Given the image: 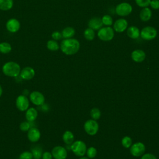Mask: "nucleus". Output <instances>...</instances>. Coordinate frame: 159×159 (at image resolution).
Returning a JSON list of instances; mask_svg holds the SVG:
<instances>
[{"label":"nucleus","mask_w":159,"mask_h":159,"mask_svg":"<svg viewBox=\"0 0 159 159\" xmlns=\"http://www.w3.org/2000/svg\"><path fill=\"white\" fill-rule=\"evenodd\" d=\"M80 44L79 41L73 38L65 39L61 41L60 46L61 52L67 55L76 53L80 50Z\"/></svg>","instance_id":"nucleus-1"},{"label":"nucleus","mask_w":159,"mask_h":159,"mask_svg":"<svg viewBox=\"0 0 159 159\" xmlns=\"http://www.w3.org/2000/svg\"><path fill=\"white\" fill-rule=\"evenodd\" d=\"M20 65L14 61L6 62L2 68V73L9 77H17L20 75Z\"/></svg>","instance_id":"nucleus-2"},{"label":"nucleus","mask_w":159,"mask_h":159,"mask_svg":"<svg viewBox=\"0 0 159 159\" xmlns=\"http://www.w3.org/2000/svg\"><path fill=\"white\" fill-rule=\"evenodd\" d=\"M98 36L99 39L102 41H111L114 36V32L113 29L111 27L106 26L98 30Z\"/></svg>","instance_id":"nucleus-3"},{"label":"nucleus","mask_w":159,"mask_h":159,"mask_svg":"<svg viewBox=\"0 0 159 159\" xmlns=\"http://www.w3.org/2000/svg\"><path fill=\"white\" fill-rule=\"evenodd\" d=\"M72 152L78 157H83L86 152L87 148L85 143L81 140L73 142L70 146Z\"/></svg>","instance_id":"nucleus-4"},{"label":"nucleus","mask_w":159,"mask_h":159,"mask_svg":"<svg viewBox=\"0 0 159 159\" xmlns=\"http://www.w3.org/2000/svg\"><path fill=\"white\" fill-rule=\"evenodd\" d=\"M142 39L145 40H151L154 39L157 35V30L151 26H147L142 29L140 34Z\"/></svg>","instance_id":"nucleus-5"},{"label":"nucleus","mask_w":159,"mask_h":159,"mask_svg":"<svg viewBox=\"0 0 159 159\" xmlns=\"http://www.w3.org/2000/svg\"><path fill=\"white\" fill-rule=\"evenodd\" d=\"M116 12L120 16H129L132 11V6L128 2H121L117 5Z\"/></svg>","instance_id":"nucleus-6"},{"label":"nucleus","mask_w":159,"mask_h":159,"mask_svg":"<svg viewBox=\"0 0 159 159\" xmlns=\"http://www.w3.org/2000/svg\"><path fill=\"white\" fill-rule=\"evenodd\" d=\"M84 129L88 134L90 135H94L96 134L98 131L99 125L95 120L89 119L85 122L84 124Z\"/></svg>","instance_id":"nucleus-7"},{"label":"nucleus","mask_w":159,"mask_h":159,"mask_svg":"<svg viewBox=\"0 0 159 159\" xmlns=\"http://www.w3.org/2000/svg\"><path fill=\"white\" fill-rule=\"evenodd\" d=\"M29 99L35 106H42L45 103V96L42 93L38 91L31 92L29 95Z\"/></svg>","instance_id":"nucleus-8"},{"label":"nucleus","mask_w":159,"mask_h":159,"mask_svg":"<svg viewBox=\"0 0 159 159\" xmlns=\"http://www.w3.org/2000/svg\"><path fill=\"white\" fill-rule=\"evenodd\" d=\"M16 106L19 111H25L29 107V100L25 95H19L16 98Z\"/></svg>","instance_id":"nucleus-9"},{"label":"nucleus","mask_w":159,"mask_h":159,"mask_svg":"<svg viewBox=\"0 0 159 159\" xmlns=\"http://www.w3.org/2000/svg\"><path fill=\"white\" fill-rule=\"evenodd\" d=\"M130 153L134 157H140L145 152V146L142 142H137L132 145L130 147Z\"/></svg>","instance_id":"nucleus-10"},{"label":"nucleus","mask_w":159,"mask_h":159,"mask_svg":"<svg viewBox=\"0 0 159 159\" xmlns=\"http://www.w3.org/2000/svg\"><path fill=\"white\" fill-rule=\"evenodd\" d=\"M51 153L55 159H66L67 157V151L62 146H55L52 150Z\"/></svg>","instance_id":"nucleus-11"},{"label":"nucleus","mask_w":159,"mask_h":159,"mask_svg":"<svg viewBox=\"0 0 159 159\" xmlns=\"http://www.w3.org/2000/svg\"><path fill=\"white\" fill-rule=\"evenodd\" d=\"M41 134L39 129L35 127H30L27 131L28 140L31 142H37L40 139Z\"/></svg>","instance_id":"nucleus-12"},{"label":"nucleus","mask_w":159,"mask_h":159,"mask_svg":"<svg viewBox=\"0 0 159 159\" xmlns=\"http://www.w3.org/2000/svg\"><path fill=\"white\" fill-rule=\"evenodd\" d=\"M6 27L9 32L11 33H15L20 29V24L17 19L12 18L7 21Z\"/></svg>","instance_id":"nucleus-13"},{"label":"nucleus","mask_w":159,"mask_h":159,"mask_svg":"<svg viewBox=\"0 0 159 159\" xmlns=\"http://www.w3.org/2000/svg\"><path fill=\"white\" fill-rule=\"evenodd\" d=\"M35 70L30 66H26L20 70V77L22 80H30L32 79L35 76Z\"/></svg>","instance_id":"nucleus-14"},{"label":"nucleus","mask_w":159,"mask_h":159,"mask_svg":"<svg viewBox=\"0 0 159 159\" xmlns=\"http://www.w3.org/2000/svg\"><path fill=\"white\" fill-rule=\"evenodd\" d=\"M128 22L125 19H119L117 20L113 25L114 30L119 33L124 32L127 27Z\"/></svg>","instance_id":"nucleus-15"},{"label":"nucleus","mask_w":159,"mask_h":159,"mask_svg":"<svg viewBox=\"0 0 159 159\" xmlns=\"http://www.w3.org/2000/svg\"><path fill=\"white\" fill-rule=\"evenodd\" d=\"M103 25L102 19L100 17H93L88 22V27L89 28L92 29L94 30L100 29Z\"/></svg>","instance_id":"nucleus-16"},{"label":"nucleus","mask_w":159,"mask_h":159,"mask_svg":"<svg viewBox=\"0 0 159 159\" xmlns=\"http://www.w3.org/2000/svg\"><path fill=\"white\" fill-rule=\"evenodd\" d=\"M146 57L145 53L142 50H135L131 53L132 59L137 63H140L143 61Z\"/></svg>","instance_id":"nucleus-17"},{"label":"nucleus","mask_w":159,"mask_h":159,"mask_svg":"<svg viewBox=\"0 0 159 159\" xmlns=\"http://www.w3.org/2000/svg\"><path fill=\"white\" fill-rule=\"evenodd\" d=\"M25 111V119L27 121L29 122L35 121L38 116L37 111L34 107H29Z\"/></svg>","instance_id":"nucleus-18"},{"label":"nucleus","mask_w":159,"mask_h":159,"mask_svg":"<svg viewBox=\"0 0 159 159\" xmlns=\"http://www.w3.org/2000/svg\"><path fill=\"white\" fill-rule=\"evenodd\" d=\"M140 30L136 26H130L127 30V34L129 37L132 39H137L140 36Z\"/></svg>","instance_id":"nucleus-19"},{"label":"nucleus","mask_w":159,"mask_h":159,"mask_svg":"<svg viewBox=\"0 0 159 159\" xmlns=\"http://www.w3.org/2000/svg\"><path fill=\"white\" fill-rule=\"evenodd\" d=\"M152 17V11L148 7H143L140 12V19L144 22L148 21Z\"/></svg>","instance_id":"nucleus-20"},{"label":"nucleus","mask_w":159,"mask_h":159,"mask_svg":"<svg viewBox=\"0 0 159 159\" xmlns=\"http://www.w3.org/2000/svg\"><path fill=\"white\" fill-rule=\"evenodd\" d=\"M75 34V30L71 27H65L61 32L62 37L64 39H70L72 38Z\"/></svg>","instance_id":"nucleus-21"},{"label":"nucleus","mask_w":159,"mask_h":159,"mask_svg":"<svg viewBox=\"0 0 159 159\" xmlns=\"http://www.w3.org/2000/svg\"><path fill=\"white\" fill-rule=\"evenodd\" d=\"M62 139H63V142L66 144L70 145L74 141V135L71 131L66 130L64 132V134L63 135V137H62Z\"/></svg>","instance_id":"nucleus-22"},{"label":"nucleus","mask_w":159,"mask_h":159,"mask_svg":"<svg viewBox=\"0 0 159 159\" xmlns=\"http://www.w3.org/2000/svg\"><path fill=\"white\" fill-rule=\"evenodd\" d=\"M13 6V0H0V10L8 11Z\"/></svg>","instance_id":"nucleus-23"},{"label":"nucleus","mask_w":159,"mask_h":159,"mask_svg":"<svg viewBox=\"0 0 159 159\" xmlns=\"http://www.w3.org/2000/svg\"><path fill=\"white\" fill-rule=\"evenodd\" d=\"M47 47L50 51H57L59 49L60 46L56 40H49L47 43Z\"/></svg>","instance_id":"nucleus-24"},{"label":"nucleus","mask_w":159,"mask_h":159,"mask_svg":"<svg viewBox=\"0 0 159 159\" xmlns=\"http://www.w3.org/2000/svg\"><path fill=\"white\" fill-rule=\"evenodd\" d=\"M31 153L33 156V158L40 159L42 156V149L39 147H34L32 148Z\"/></svg>","instance_id":"nucleus-25"},{"label":"nucleus","mask_w":159,"mask_h":159,"mask_svg":"<svg viewBox=\"0 0 159 159\" xmlns=\"http://www.w3.org/2000/svg\"><path fill=\"white\" fill-rule=\"evenodd\" d=\"M12 50L11 45L7 42L0 43V52L4 54L9 53Z\"/></svg>","instance_id":"nucleus-26"},{"label":"nucleus","mask_w":159,"mask_h":159,"mask_svg":"<svg viewBox=\"0 0 159 159\" xmlns=\"http://www.w3.org/2000/svg\"><path fill=\"white\" fill-rule=\"evenodd\" d=\"M84 37L86 40L89 41L93 40L95 37L94 30L91 28L86 29L84 31Z\"/></svg>","instance_id":"nucleus-27"},{"label":"nucleus","mask_w":159,"mask_h":159,"mask_svg":"<svg viewBox=\"0 0 159 159\" xmlns=\"http://www.w3.org/2000/svg\"><path fill=\"white\" fill-rule=\"evenodd\" d=\"M90 115H91V117H92V119L93 120H98L101 117V111L98 108H93L91 110V112H90Z\"/></svg>","instance_id":"nucleus-28"},{"label":"nucleus","mask_w":159,"mask_h":159,"mask_svg":"<svg viewBox=\"0 0 159 159\" xmlns=\"http://www.w3.org/2000/svg\"><path fill=\"white\" fill-rule=\"evenodd\" d=\"M101 19H102V22L103 25H104L106 26L111 27V25L112 24V22H113L112 18L109 15H104V16H103Z\"/></svg>","instance_id":"nucleus-29"},{"label":"nucleus","mask_w":159,"mask_h":159,"mask_svg":"<svg viewBox=\"0 0 159 159\" xmlns=\"http://www.w3.org/2000/svg\"><path fill=\"white\" fill-rule=\"evenodd\" d=\"M132 139L129 137V136H125L122 138V145L125 147V148H130V146L132 145Z\"/></svg>","instance_id":"nucleus-30"},{"label":"nucleus","mask_w":159,"mask_h":159,"mask_svg":"<svg viewBox=\"0 0 159 159\" xmlns=\"http://www.w3.org/2000/svg\"><path fill=\"white\" fill-rule=\"evenodd\" d=\"M86 153L88 158H93L97 155V150L96 149V148H94L93 147H90L89 148H88L87 149Z\"/></svg>","instance_id":"nucleus-31"},{"label":"nucleus","mask_w":159,"mask_h":159,"mask_svg":"<svg viewBox=\"0 0 159 159\" xmlns=\"http://www.w3.org/2000/svg\"><path fill=\"white\" fill-rule=\"evenodd\" d=\"M30 122H28V121H23L19 125V129H20V130L23 131V132H27L29 129L31 127L30 125Z\"/></svg>","instance_id":"nucleus-32"},{"label":"nucleus","mask_w":159,"mask_h":159,"mask_svg":"<svg viewBox=\"0 0 159 159\" xmlns=\"http://www.w3.org/2000/svg\"><path fill=\"white\" fill-rule=\"evenodd\" d=\"M19 159H33V156L31 152L25 151L22 152L19 157Z\"/></svg>","instance_id":"nucleus-33"},{"label":"nucleus","mask_w":159,"mask_h":159,"mask_svg":"<svg viewBox=\"0 0 159 159\" xmlns=\"http://www.w3.org/2000/svg\"><path fill=\"white\" fill-rule=\"evenodd\" d=\"M137 5L141 7H146L150 5L151 0H135Z\"/></svg>","instance_id":"nucleus-34"},{"label":"nucleus","mask_w":159,"mask_h":159,"mask_svg":"<svg viewBox=\"0 0 159 159\" xmlns=\"http://www.w3.org/2000/svg\"><path fill=\"white\" fill-rule=\"evenodd\" d=\"M52 37L53 39V40H58L60 39H61L62 38V35L61 33L58 32V31H55L52 33Z\"/></svg>","instance_id":"nucleus-35"},{"label":"nucleus","mask_w":159,"mask_h":159,"mask_svg":"<svg viewBox=\"0 0 159 159\" xmlns=\"http://www.w3.org/2000/svg\"><path fill=\"white\" fill-rule=\"evenodd\" d=\"M150 6L153 9H159V0H151Z\"/></svg>","instance_id":"nucleus-36"},{"label":"nucleus","mask_w":159,"mask_h":159,"mask_svg":"<svg viewBox=\"0 0 159 159\" xmlns=\"http://www.w3.org/2000/svg\"><path fill=\"white\" fill-rule=\"evenodd\" d=\"M53 157L52 155V153L49 152H45L42 153V159H52Z\"/></svg>","instance_id":"nucleus-37"},{"label":"nucleus","mask_w":159,"mask_h":159,"mask_svg":"<svg viewBox=\"0 0 159 159\" xmlns=\"http://www.w3.org/2000/svg\"><path fill=\"white\" fill-rule=\"evenodd\" d=\"M141 159H157V158L152 153H146L142 155Z\"/></svg>","instance_id":"nucleus-38"},{"label":"nucleus","mask_w":159,"mask_h":159,"mask_svg":"<svg viewBox=\"0 0 159 159\" xmlns=\"http://www.w3.org/2000/svg\"><path fill=\"white\" fill-rule=\"evenodd\" d=\"M2 87H1V86L0 85V97L1 96V95H2Z\"/></svg>","instance_id":"nucleus-39"},{"label":"nucleus","mask_w":159,"mask_h":159,"mask_svg":"<svg viewBox=\"0 0 159 159\" xmlns=\"http://www.w3.org/2000/svg\"><path fill=\"white\" fill-rule=\"evenodd\" d=\"M80 159H89V158H87V157H81Z\"/></svg>","instance_id":"nucleus-40"},{"label":"nucleus","mask_w":159,"mask_h":159,"mask_svg":"<svg viewBox=\"0 0 159 159\" xmlns=\"http://www.w3.org/2000/svg\"><path fill=\"white\" fill-rule=\"evenodd\" d=\"M33 159H35V158H33Z\"/></svg>","instance_id":"nucleus-41"}]
</instances>
